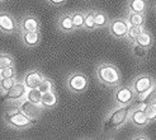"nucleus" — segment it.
Returning a JSON list of instances; mask_svg holds the SVG:
<instances>
[{"mask_svg":"<svg viewBox=\"0 0 156 140\" xmlns=\"http://www.w3.org/2000/svg\"><path fill=\"white\" fill-rule=\"evenodd\" d=\"M27 90L28 88L24 85L23 80H18L13 87L10 88V90H8L5 93V102H15L19 103L20 101H23L27 96Z\"/></svg>","mask_w":156,"mask_h":140,"instance_id":"10","label":"nucleus"},{"mask_svg":"<svg viewBox=\"0 0 156 140\" xmlns=\"http://www.w3.org/2000/svg\"><path fill=\"white\" fill-rule=\"evenodd\" d=\"M94 20H95V26L97 29H102L108 27L109 24V18H108V14L104 12H100V10H94Z\"/></svg>","mask_w":156,"mask_h":140,"instance_id":"20","label":"nucleus"},{"mask_svg":"<svg viewBox=\"0 0 156 140\" xmlns=\"http://www.w3.org/2000/svg\"><path fill=\"white\" fill-rule=\"evenodd\" d=\"M144 111L147 116L149 122H155L156 121V105H145Z\"/></svg>","mask_w":156,"mask_h":140,"instance_id":"29","label":"nucleus"},{"mask_svg":"<svg viewBox=\"0 0 156 140\" xmlns=\"http://www.w3.org/2000/svg\"><path fill=\"white\" fill-rule=\"evenodd\" d=\"M107 28H108L109 35L113 38H115V40H123V38L127 37L129 23L127 22L126 18H115L109 22Z\"/></svg>","mask_w":156,"mask_h":140,"instance_id":"6","label":"nucleus"},{"mask_svg":"<svg viewBox=\"0 0 156 140\" xmlns=\"http://www.w3.org/2000/svg\"><path fill=\"white\" fill-rule=\"evenodd\" d=\"M8 66H15L14 56L8 52H0V70Z\"/></svg>","mask_w":156,"mask_h":140,"instance_id":"26","label":"nucleus"},{"mask_svg":"<svg viewBox=\"0 0 156 140\" xmlns=\"http://www.w3.org/2000/svg\"><path fill=\"white\" fill-rule=\"evenodd\" d=\"M57 28L61 33H71L75 31L74 28V23L71 18V12H66L60 14V17L57 19Z\"/></svg>","mask_w":156,"mask_h":140,"instance_id":"14","label":"nucleus"},{"mask_svg":"<svg viewBox=\"0 0 156 140\" xmlns=\"http://www.w3.org/2000/svg\"><path fill=\"white\" fill-rule=\"evenodd\" d=\"M8 103H10V105L5 107V110H4V116H12V115H14V113H17V112L20 111V108H19V105H18V103H15V102H8Z\"/></svg>","mask_w":156,"mask_h":140,"instance_id":"31","label":"nucleus"},{"mask_svg":"<svg viewBox=\"0 0 156 140\" xmlns=\"http://www.w3.org/2000/svg\"><path fill=\"white\" fill-rule=\"evenodd\" d=\"M145 31V26H129L128 33H127V41L129 43H133L136 41V38L141 35Z\"/></svg>","mask_w":156,"mask_h":140,"instance_id":"25","label":"nucleus"},{"mask_svg":"<svg viewBox=\"0 0 156 140\" xmlns=\"http://www.w3.org/2000/svg\"><path fill=\"white\" fill-rule=\"evenodd\" d=\"M95 76L100 84L109 88L118 87L122 82V75L119 69L112 63H100L95 68Z\"/></svg>","mask_w":156,"mask_h":140,"instance_id":"2","label":"nucleus"},{"mask_svg":"<svg viewBox=\"0 0 156 140\" xmlns=\"http://www.w3.org/2000/svg\"><path fill=\"white\" fill-rule=\"evenodd\" d=\"M71 18H73V23H74V28H75V31L84 29L85 12H81V10H74V12H71Z\"/></svg>","mask_w":156,"mask_h":140,"instance_id":"22","label":"nucleus"},{"mask_svg":"<svg viewBox=\"0 0 156 140\" xmlns=\"http://www.w3.org/2000/svg\"><path fill=\"white\" fill-rule=\"evenodd\" d=\"M84 29L87 31V32H93V31L97 29L95 20H94V10H87L85 12Z\"/></svg>","mask_w":156,"mask_h":140,"instance_id":"24","label":"nucleus"},{"mask_svg":"<svg viewBox=\"0 0 156 140\" xmlns=\"http://www.w3.org/2000/svg\"><path fill=\"white\" fill-rule=\"evenodd\" d=\"M19 23V32H41V20L37 15L27 13L23 15Z\"/></svg>","mask_w":156,"mask_h":140,"instance_id":"9","label":"nucleus"},{"mask_svg":"<svg viewBox=\"0 0 156 140\" xmlns=\"http://www.w3.org/2000/svg\"><path fill=\"white\" fill-rule=\"evenodd\" d=\"M19 105V108L23 113H26L28 117L33 119V120H40V117L42 116L44 108L41 106V105H37V103H33L28 101L27 98H24L23 101L18 103Z\"/></svg>","mask_w":156,"mask_h":140,"instance_id":"11","label":"nucleus"},{"mask_svg":"<svg viewBox=\"0 0 156 140\" xmlns=\"http://www.w3.org/2000/svg\"><path fill=\"white\" fill-rule=\"evenodd\" d=\"M89 87V78L81 72H73L66 78V88L73 94H83Z\"/></svg>","mask_w":156,"mask_h":140,"instance_id":"3","label":"nucleus"},{"mask_svg":"<svg viewBox=\"0 0 156 140\" xmlns=\"http://www.w3.org/2000/svg\"><path fill=\"white\" fill-rule=\"evenodd\" d=\"M136 99V93L131 85H118L113 92V103L115 106H131Z\"/></svg>","mask_w":156,"mask_h":140,"instance_id":"5","label":"nucleus"},{"mask_svg":"<svg viewBox=\"0 0 156 140\" xmlns=\"http://www.w3.org/2000/svg\"><path fill=\"white\" fill-rule=\"evenodd\" d=\"M155 80H154V78L149 74H140L137 75L133 80H132V83L129 84L132 89L135 90L136 93V96H141L144 94L145 92L147 90H150L154 85H155Z\"/></svg>","mask_w":156,"mask_h":140,"instance_id":"8","label":"nucleus"},{"mask_svg":"<svg viewBox=\"0 0 156 140\" xmlns=\"http://www.w3.org/2000/svg\"><path fill=\"white\" fill-rule=\"evenodd\" d=\"M38 120H33L28 117L26 113H23L22 111L14 113L12 116H4V122L8 127L14 129V130H26L34 126Z\"/></svg>","mask_w":156,"mask_h":140,"instance_id":"4","label":"nucleus"},{"mask_svg":"<svg viewBox=\"0 0 156 140\" xmlns=\"http://www.w3.org/2000/svg\"><path fill=\"white\" fill-rule=\"evenodd\" d=\"M57 102H58L57 93H56V90H52V92L43 93L40 105L44 108V110H47V108H53L55 106L57 105Z\"/></svg>","mask_w":156,"mask_h":140,"instance_id":"17","label":"nucleus"},{"mask_svg":"<svg viewBox=\"0 0 156 140\" xmlns=\"http://www.w3.org/2000/svg\"><path fill=\"white\" fill-rule=\"evenodd\" d=\"M38 89H40L43 93H47V92H52V90H56V87H55V83L52 79H50V78L44 76V79L41 82V84L38 85Z\"/></svg>","mask_w":156,"mask_h":140,"instance_id":"28","label":"nucleus"},{"mask_svg":"<svg viewBox=\"0 0 156 140\" xmlns=\"http://www.w3.org/2000/svg\"><path fill=\"white\" fill-rule=\"evenodd\" d=\"M132 139H133V140H136V139H145V140H147V139H149V136H146V135H144V134H140V135L132 136Z\"/></svg>","mask_w":156,"mask_h":140,"instance_id":"33","label":"nucleus"},{"mask_svg":"<svg viewBox=\"0 0 156 140\" xmlns=\"http://www.w3.org/2000/svg\"><path fill=\"white\" fill-rule=\"evenodd\" d=\"M132 106H115L109 111L102 122V131L104 134H113L118 131L128 121Z\"/></svg>","mask_w":156,"mask_h":140,"instance_id":"1","label":"nucleus"},{"mask_svg":"<svg viewBox=\"0 0 156 140\" xmlns=\"http://www.w3.org/2000/svg\"><path fill=\"white\" fill-rule=\"evenodd\" d=\"M149 9L147 0H127V10L145 14Z\"/></svg>","mask_w":156,"mask_h":140,"instance_id":"16","label":"nucleus"},{"mask_svg":"<svg viewBox=\"0 0 156 140\" xmlns=\"http://www.w3.org/2000/svg\"><path fill=\"white\" fill-rule=\"evenodd\" d=\"M46 2H47L50 5H62V4H65L67 0H46Z\"/></svg>","mask_w":156,"mask_h":140,"instance_id":"32","label":"nucleus"},{"mask_svg":"<svg viewBox=\"0 0 156 140\" xmlns=\"http://www.w3.org/2000/svg\"><path fill=\"white\" fill-rule=\"evenodd\" d=\"M128 121L137 129H144L150 123L149 120H147V116H146V113L144 111V108L137 107V106L131 108Z\"/></svg>","mask_w":156,"mask_h":140,"instance_id":"12","label":"nucleus"},{"mask_svg":"<svg viewBox=\"0 0 156 140\" xmlns=\"http://www.w3.org/2000/svg\"><path fill=\"white\" fill-rule=\"evenodd\" d=\"M131 52L136 60L144 61L147 57V55H149V49L142 47V46H140V45L133 42V43H131Z\"/></svg>","mask_w":156,"mask_h":140,"instance_id":"18","label":"nucleus"},{"mask_svg":"<svg viewBox=\"0 0 156 140\" xmlns=\"http://www.w3.org/2000/svg\"><path fill=\"white\" fill-rule=\"evenodd\" d=\"M26 98L28 101H30V102L40 105L41 103V99H42V92L38 89V88H30V89L27 90Z\"/></svg>","mask_w":156,"mask_h":140,"instance_id":"27","label":"nucleus"},{"mask_svg":"<svg viewBox=\"0 0 156 140\" xmlns=\"http://www.w3.org/2000/svg\"><path fill=\"white\" fill-rule=\"evenodd\" d=\"M2 2H3V0H0V3H2Z\"/></svg>","mask_w":156,"mask_h":140,"instance_id":"34","label":"nucleus"},{"mask_svg":"<svg viewBox=\"0 0 156 140\" xmlns=\"http://www.w3.org/2000/svg\"><path fill=\"white\" fill-rule=\"evenodd\" d=\"M126 19L129 23V26H145V22H146L145 14L135 13V12H128V15Z\"/></svg>","mask_w":156,"mask_h":140,"instance_id":"21","label":"nucleus"},{"mask_svg":"<svg viewBox=\"0 0 156 140\" xmlns=\"http://www.w3.org/2000/svg\"><path fill=\"white\" fill-rule=\"evenodd\" d=\"M135 43H137V45H140V46H142V47L150 49L151 46H152V43H154V37H152V35L149 32V31H146V29H145L144 32L136 38Z\"/></svg>","mask_w":156,"mask_h":140,"instance_id":"19","label":"nucleus"},{"mask_svg":"<svg viewBox=\"0 0 156 140\" xmlns=\"http://www.w3.org/2000/svg\"><path fill=\"white\" fill-rule=\"evenodd\" d=\"M19 38L26 47L33 49L41 43V32H19Z\"/></svg>","mask_w":156,"mask_h":140,"instance_id":"15","label":"nucleus"},{"mask_svg":"<svg viewBox=\"0 0 156 140\" xmlns=\"http://www.w3.org/2000/svg\"><path fill=\"white\" fill-rule=\"evenodd\" d=\"M18 82L17 76H10V78H0V94L5 96V93L8 90H10V88Z\"/></svg>","mask_w":156,"mask_h":140,"instance_id":"23","label":"nucleus"},{"mask_svg":"<svg viewBox=\"0 0 156 140\" xmlns=\"http://www.w3.org/2000/svg\"><path fill=\"white\" fill-rule=\"evenodd\" d=\"M44 74L41 72V70L38 69H32L29 70V72H27L24 74V76H23V83H24V85L30 89V88H38V85L41 84V82L44 79Z\"/></svg>","mask_w":156,"mask_h":140,"instance_id":"13","label":"nucleus"},{"mask_svg":"<svg viewBox=\"0 0 156 140\" xmlns=\"http://www.w3.org/2000/svg\"><path fill=\"white\" fill-rule=\"evenodd\" d=\"M17 76V68L15 66H8L0 70V78H10Z\"/></svg>","mask_w":156,"mask_h":140,"instance_id":"30","label":"nucleus"},{"mask_svg":"<svg viewBox=\"0 0 156 140\" xmlns=\"http://www.w3.org/2000/svg\"><path fill=\"white\" fill-rule=\"evenodd\" d=\"M19 32V23L14 18V15L0 10V33L3 35H14Z\"/></svg>","mask_w":156,"mask_h":140,"instance_id":"7","label":"nucleus"}]
</instances>
